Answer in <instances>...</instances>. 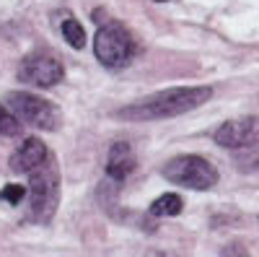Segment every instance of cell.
<instances>
[{"instance_id":"obj_1","label":"cell","mask_w":259,"mask_h":257,"mask_svg":"<svg viewBox=\"0 0 259 257\" xmlns=\"http://www.w3.org/2000/svg\"><path fill=\"white\" fill-rule=\"evenodd\" d=\"M212 89L210 86H179V89H166L153 96H145L135 104H127L114 115L127 122H153V120H168L179 117L210 101Z\"/></svg>"},{"instance_id":"obj_2","label":"cell","mask_w":259,"mask_h":257,"mask_svg":"<svg viewBox=\"0 0 259 257\" xmlns=\"http://www.w3.org/2000/svg\"><path fill=\"white\" fill-rule=\"evenodd\" d=\"M29 205L31 218L36 224H50L60 205V169L55 156L50 154L45 164H39L34 171H29Z\"/></svg>"},{"instance_id":"obj_3","label":"cell","mask_w":259,"mask_h":257,"mask_svg":"<svg viewBox=\"0 0 259 257\" xmlns=\"http://www.w3.org/2000/svg\"><path fill=\"white\" fill-rule=\"evenodd\" d=\"M161 174L171 182V185H179V187H187V190H212L218 185L221 174L207 159L202 156H194V154H187V156H177L163 164Z\"/></svg>"},{"instance_id":"obj_4","label":"cell","mask_w":259,"mask_h":257,"mask_svg":"<svg viewBox=\"0 0 259 257\" xmlns=\"http://www.w3.org/2000/svg\"><path fill=\"white\" fill-rule=\"evenodd\" d=\"M94 52L96 60L104 68H124L130 57L135 52V39L119 21H106L104 26H99L96 39H94Z\"/></svg>"},{"instance_id":"obj_5","label":"cell","mask_w":259,"mask_h":257,"mask_svg":"<svg viewBox=\"0 0 259 257\" xmlns=\"http://www.w3.org/2000/svg\"><path fill=\"white\" fill-rule=\"evenodd\" d=\"M8 106L18 115L21 122L34 125V127H39V130L52 133L62 125L60 109L52 101L41 99V96H34V94H26V91H13V94H8Z\"/></svg>"},{"instance_id":"obj_6","label":"cell","mask_w":259,"mask_h":257,"mask_svg":"<svg viewBox=\"0 0 259 257\" xmlns=\"http://www.w3.org/2000/svg\"><path fill=\"white\" fill-rule=\"evenodd\" d=\"M62 78H65L62 62L50 52H31L18 65V81L29 86H39V89H50Z\"/></svg>"},{"instance_id":"obj_7","label":"cell","mask_w":259,"mask_h":257,"mask_svg":"<svg viewBox=\"0 0 259 257\" xmlns=\"http://www.w3.org/2000/svg\"><path fill=\"white\" fill-rule=\"evenodd\" d=\"M215 143L223 148H254L259 145V117H244V120H228L212 133Z\"/></svg>"},{"instance_id":"obj_8","label":"cell","mask_w":259,"mask_h":257,"mask_svg":"<svg viewBox=\"0 0 259 257\" xmlns=\"http://www.w3.org/2000/svg\"><path fill=\"white\" fill-rule=\"evenodd\" d=\"M47 156H50V151L39 138H26L13 151L8 164H11V171H16V174H29V171H34L39 164H45Z\"/></svg>"},{"instance_id":"obj_9","label":"cell","mask_w":259,"mask_h":257,"mask_svg":"<svg viewBox=\"0 0 259 257\" xmlns=\"http://www.w3.org/2000/svg\"><path fill=\"white\" fill-rule=\"evenodd\" d=\"M135 166H138V159H135L133 145L124 140H117L109 148V156H106V177L112 182H124L135 171Z\"/></svg>"},{"instance_id":"obj_10","label":"cell","mask_w":259,"mask_h":257,"mask_svg":"<svg viewBox=\"0 0 259 257\" xmlns=\"http://www.w3.org/2000/svg\"><path fill=\"white\" fill-rule=\"evenodd\" d=\"M184 208V200L177 195V192H166V195L156 198L150 203V216L156 218H168V216H179Z\"/></svg>"},{"instance_id":"obj_11","label":"cell","mask_w":259,"mask_h":257,"mask_svg":"<svg viewBox=\"0 0 259 257\" xmlns=\"http://www.w3.org/2000/svg\"><path fill=\"white\" fill-rule=\"evenodd\" d=\"M62 36L68 39V45L73 47V50H83L85 47V29H83V24L80 21H75V18H65L62 21Z\"/></svg>"},{"instance_id":"obj_12","label":"cell","mask_w":259,"mask_h":257,"mask_svg":"<svg viewBox=\"0 0 259 257\" xmlns=\"http://www.w3.org/2000/svg\"><path fill=\"white\" fill-rule=\"evenodd\" d=\"M21 122L18 115L11 109V106H3L0 104V135H6V138H13V135H21Z\"/></svg>"},{"instance_id":"obj_13","label":"cell","mask_w":259,"mask_h":257,"mask_svg":"<svg viewBox=\"0 0 259 257\" xmlns=\"http://www.w3.org/2000/svg\"><path fill=\"white\" fill-rule=\"evenodd\" d=\"M26 198V187L24 185H6L0 190V200H6L8 205H21V200Z\"/></svg>"},{"instance_id":"obj_14","label":"cell","mask_w":259,"mask_h":257,"mask_svg":"<svg viewBox=\"0 0 259 257\" xmlns=\"http://www.w3.org/2000/svg\"><path fill=\"white\" fill-rule=\"evenodd\" d=\"M241 169H259V156H249L246 161H241Z\"/></svg>"},{"instance_id":"obj_15","label":"cell","mask_w":259,"mask_h":257,"mask_svg":"<svg viewBox=\"0 0 259 257\" xmlns=\"http://www.w3.org/2000/svg\"><path fill=\"white\" fill-rule=\"evenodd\" d=\"M156 3H166V0H156Z\"/></svg>"}]
</instances>
